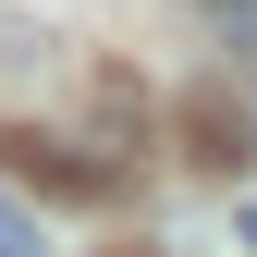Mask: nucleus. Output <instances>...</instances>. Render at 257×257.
Wrapping results in <instances>:
<instances>
[]
</instances>
